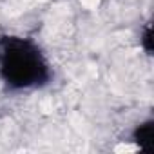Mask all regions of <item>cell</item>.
Here are the masks:
<instances>
[{
	"label": "cell",
	"mask_w": 154,
	"mask_h": 154,
	"mask_svg": "<svg viewBox=\"0 0 154 154\" xmlns=\"http://www.w3.org/2000/svg\"><path fill=\"white\" fill-rule=\"evenodd\" d=\"M51 65L40 45L26 36H0V80L11 91H29L51 82Z\"/></svg>",
	"instance_id": "1"
},
{
	"label": "cell",
	"mask_w": 154,
	"mask_h": 154,
	"mask_svg": "<svg viewBox=\"0 0 154 154\" xmlns=\"http://www.w3.org/2000/svg\"><path fill=\"white\" fill-rule=\"evenodd\" d=\"M132 140L140 145V149H143V150L150 149L154 145V123L150 120L140 123L132 134Z\"/></svg>",
	"instance_id": "2"
}]
</instances>
